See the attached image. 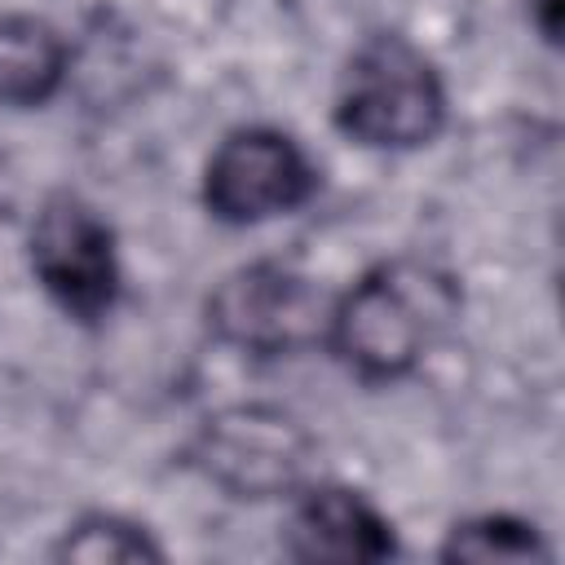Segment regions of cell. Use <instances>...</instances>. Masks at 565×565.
Masks as SVG:
<instances>
[{"instance_id": "obj_1", "label": "cell", "mask_w": 565, "mask_h": 565, "mask_svg": "<svg viewBox=\"0 0 565 565\" xmlns=\"http://www.w3.org/2000/svg\"><path fill=\"white\" fill-rule=\"evenodd\" d=\"M455 309L459 287L450 274L406 256L380 260L331 305L327 344L358 380L388 384L415 371Z\"/></svg>"}, {"instance_id": "obj_2", "label": "cell", "mask_w": 565, "mask_h": 565, "mask_svg": "<svg viewBox=\"0 0 565 565\" xmlns=\"http://www.w3.org/2000/svg\"><path fill=\"white\" fill-rule=\"evenodd\" d=\"M331 115L366 150H419L446 124V88L424 49L384 31L353 49Z\"/></svg>"}, {"instance_id": "obj_3", "label": "cell", "mask_w": 565, "mask_h": 565, "mask_svg": "<svg viewBox=\"0 0 565 565\" xmlns=\"http://www.w3.org/2000/svg\"><path fill=\"white\" fill-rule=\"evenodd\" d=\"M309 428L265 402H238L207 415L190 441V463L230 499L265 503L305 490L313 468Z\"/></svg>"}, {"instance_id": "obj_4", "label": "cell", "mask_w": 565, "mask_h": 565, "mask_svg": "<svg viewBox=\"0 0 565 565\" xmlns=\"http://www.w3.org/2000/svg\"><path fill=\"white\" fill-rule=\"evenodd\" d=\"M203 322L221 344L238 353L282 358L327 340L331 300L309 274L287 260H252L230 269L212 287Z\"/></svg>"}, {"instance_id": "obj_5", "label": "cell", "mask_w": 565, "mask_h": 565, "mask_svg": "<svg viewBox=\"0 0 565 565\" xmlns=\"http://www.w3.org/2000/svg\"><path fill=\"white\" fill-rule=\"evenodd\" d=\"M26 256L35 282L66 318L93 327L115 309L119 296L115 230L79 194L62 190L40 203L26 234Z\"/></svg>"}, {"instance_id": "obj_6", "label": "cell", "mask_w": 565, "mask_h": 565, "mask_svg": "<svg viewBox=\"0 0 565 565\" xmlns=\"http://www.w3.org/2000/svg\"><path fill=\"white\" fill-rule=\"evenodd\" d=\"M318 190V168L296 137L252 124L234 128L203 168V207L221 225H260L296 212Z\"/></svg>"}, {"instance_id": "obj_7", "label": "cell", "mask_w": 565, "mask_h": 565, "mask_svg": "<svg viewBox=\"0 0 565 565\" xmlns=\"http://www.w3.org/2000/svg\"><path fill=\"white\" fill-rule=\"evenodd\" d=\"M282 552L291 561H384L397 552V539L358 490L305 486L282 525Z\"/></svg>"}, {"instance_id": "obj_8", "label": "cell", "mask_w": 565, "mask_h": 565, "mask_svg": "<svg viewBox=\"0 0 565 565\" xmlns=\"http://www.w3.org/2000/svg\"><path fill=\"white\" fill-rule=\"evenodd\" d=\"M71 71V44L35 13H0V106L35 110L57 97Z\"/></svg>"}, {"instance_id": "obj_9", "label": "cell", "mask_w": 565, "mask_h": 565, "mask_svg": "<svg viewBox=\"0 0 565 565\" xmlns=\"http://www.w3.org/2000/svg\"><path fill=\"white\" fill-rule=\"evenodd\" d=\"M57 561H79V565H128V561H159V543L146 534V525H132L110 512H88L53 547Z\"/></svg>"}, {"instance_id": "obj_10", "label": "cell", "mask_w": 565, "mask_h": 565, "mask_svg": "<svg viewBox=\"0 0 565 565\" xmlns=\"http://www.w3.org/2000/svg\"><path fill=\"white\" fill-rule=\"evenodd\" d=\"M441 556L446 561H547L552 547L530 521L508 512H486V516L459 521L446 534Z\"/></svg>"}, {"instance_id": "obj_11", "label": "cell", "mask_w": 565, "mask_h": 565, "mask_svg": "<svg viewBox=\"0 0 565 565\" xmlns=\"http://www.w3.org/2000/svg\"><path fill=\"white\" fill-rule=\"evenodd\" d=\"M530 22L539 26V35L547 44L561 40V0H530Z\"/></svg>"}]
</instances>
